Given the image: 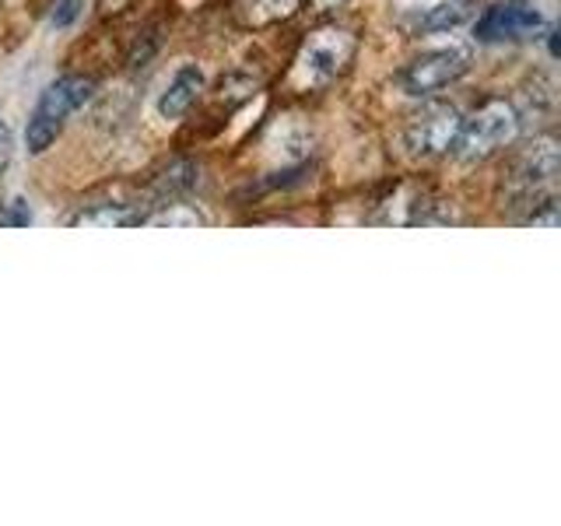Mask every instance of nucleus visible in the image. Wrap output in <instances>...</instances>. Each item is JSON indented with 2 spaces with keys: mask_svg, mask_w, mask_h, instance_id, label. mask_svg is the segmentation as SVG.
Returning a JSON list of instances; mask_svg holds the SVG:
<instances>
[{
  "mask_svg": "<svg viewBox=\"0 0 561 526\" xmlns=\"http://www.w3.org/2000/svg\"><path fill=\"white\" fill-rule=\"evenodd\" d=\"M519 127H523V116L516 105L505 99H491L478 105L470 116H460L449 155H456L460 162H484V158L513 145L519 137Z\"/></svg>",
  "mask_w": 561,
  "mask_h": 526,
  "instance_id": "f257e3e1",
  "label": "nucleus"
},
{
  "mask_svg": "<svg viewBox=\"0 0 561 526\" xmlns=\"http://www.w3.org/2000/svg\"><path fill=\"white\" fill-rule=\"evenodd\" d=\"M92 95H95V81L81 75H64L53 84H46V92L39 95V102H35V110L25 123V151L46 155L64 134L67 119Z\"/></svg>",
  "mask_w": 561,
  "mask_h": 526,
  "instance_id": "f03ea898",
  "label": "nucleus"
},
{
  "mask_svg": "<svg viewBox=\"0 0 561 526\" xmlns=\"http://www.w3.org/2000/svg\"><path fill=\"white\" fill-rule=\"evenodd\" d=\"M470 64H473V49L467 43L432 46L403 64L393 75V84L411 99H428V95L460 81L470 70Z\"/></svg>",
  "mask_w": 561,
  "mask_h": 526,
  "instance_id": "7ed1b4c3",
  "label": "nucleus"
},
{
  "mask_svg": "<svg viewBox=\"0 0 561 526\" xmlns=\"http://www.w3.org/2000/svg\"><path fill=\"white\" fill-rule=\"evenodd\" d=\"M351 60H355V35L344 28H320L298 49L291 78L298 88L309 92V88H323L337 75H344Z\"/></svg>",
  "mask_w": 561,
  "mask_h": 526,
  "instance_id": "20e7f679",
  "label": "nucleus"
},
{
  "mask_svg": "<svg viewBox=\"0 0 561 526\" xmlns=\"http://www.w3.org/2000/svg\"><path fill=\"white\" fill-rule=\"evenodd\" d=\"M554 28L551 8H540L537 0H499L484 8V14L473 25L478 43H523L540 39Z\"/></svg>",
  "mask_w": 561,
  "mask_h": 526,
  "instance_id": "39448f33",
  "label": "nucleus"
},
{
  "mask_svg": "<svg viewBox=\"0 0 561 526\" xmlns=\"http://www.w3.org/2000/svg\"><path fill=\"white\" fill-rule=\"evenodd\" d=\"M456 127H460V110L446 102H432L408 119V127H403V148H408L411 158H421V162L449 155Z\"/></svg>",
  "mask_w": 561,
  "mask_h": 526,
  "instance_id": "423d86ee",
  "label": "nucleus"
},
{
  "mask_svg": "<svg viewBox=\"0 0 561 526\" xmlns=\"http://www.w3.org/2000/svg\"><path fill=\"white\" fill-rule=\"evenodd\" d=\"M204 84H207V75H204L201 64L175 67L169 75V81L162 84V92H158V99H154L158 119H165V123L183 119L193 105H197V99L204 95Z\"/></svg>",
  "mask_w": 561,
  "mask_h": 526,
  "instance_id": "0eeeda50",
  "label": "nucleus"
},
{
  "mask_svg": "<svg viewBox=\"0 0 561 526\" xmlns=\"http://www.w3.org/2000/svg\"><path fill=\"white\" fill-rule=\"evenodd\" d=\"M558 175V145L554 137H540L530 148H523V155L516 158L513 180L523 193H540L551 190Z\"/></svg>",
  "mask_w": 561,
  "mask_h": 526,
  "instance_id": "6e6552de",
  "label": "nucleus"
},
{
  "mask_svg": "<svg viewBox=\"0 0 561 526\" xmlns=\"http://www.w3.org/2000/svg\"><path fill=\"white\" fill-rule=\"evenodd\" d=\"M473 14H478V0H438L435 8H428L417 18V32H428V35L460 32L463 25H470Z\"/></svg>",
  "mask_w": 561,
  "mask_h": 526,
  "instance_id": "1a4fd4ad",
  "label": "nucleus"
},
{
  "mask_svg": "<svg viewBox=\"0 0 561 526\" xmlns=\"http://www.w3.org/2000/svg\"><path fill=\"white\" fill-rule=\"evenodd\" d=\"M145 215H134L127 210V204H99L81 210L78 218H70V225H88V228H127V225H140Z\"/></svg>",
  "mask_w": 561,
  "mask_h": 526,
  "instance_id": "9d476101",
  "label": "nucleus"
},
{
  "mask_svg": "<svg viewBox=\"0 0 561 526\" xmlns=\"http://www.w3.org/2000/svg\"><path fill=\"white\" fill-rule=\"evenodd\" d=\"M302 0H250V11H245L242 22L245 25H274L280 18H291Z\"/></svg>",
  "mask_w": 561,
  "mask_h": 526,
  "instance_id": "9b49d317",
  "label": "nucleus"
},
{
  "mask_svg": "<svg viewBox=\"0 0 561 526\" xmlns=\"http://www.w3.org/2000/svg\"><path fill=\"white\" fill-rule=\"evenodd\" d=\"M140 225H151V228H197V225H204V215H201V210H193L190 204H169L165 210H158V215L140 218Z\"/></svg>",
  "mask_w": 561,
  "mask_h": 526,
  "instance_id": "f8f14e48",
  "label": "nucleus"
},
{
  "mask_svg": "<svg viewBox=\"0 0 561 526\" xmlns=\"http://www.w3.org/2000/svg\"><path fill=\"white\" fill-rule=\"evenodd\" d=\"M81 14H84V0H57V4H53V14H49V25L70 28V25H78Z\"/></svg>",
  "mask_w": 561,
  "mask_h": 526,
  "instance_id": "ddd939ff",
  "label": "nucleus"
},
{
  "mask_svg": "<svg viewBox=\"0 0 561 526\" xmlns=\"http://www.w3.org/2000/svg\"><path fill=\"white\" fill-rule=\"evenodd\" d=\"M0 225H8V228H28L32 225V207L28 201L22 197H14L4 204V215H0Z\"/></svg>",
  "mask_w": 561,
  "mask_h": 526,
  "instance_id": "4468645a",
  "label": "nucleus"
},
{
  "mask_svg": "<svg viewBox=\"0 0 561 526\" xmlns=\"http://www.w3.org/2000/svg\"><path fill=\"white\" fill-rule=\"evenodd\" d=\"M11 151H14V130H11V123H8L4 116H0V172L8 169Z\"/></svg>",
  "mask_w": 561,
  "mask_h": 526,
  "instance_id": "2eb2a0df",
  "label": "nucleus"
}]
</instances>
